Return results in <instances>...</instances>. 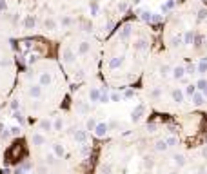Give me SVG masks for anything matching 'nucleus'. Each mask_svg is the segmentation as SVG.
Returning <instances> with one entry per match:
<instances>
[{"label":"nucleus","mask_w":207,"mask_h":174,"mask_svg":"<svg viewBox=\"0 0 207 174\" xmlns=\"http://www.w3.org/2000/svg\"><path fill=\"white\" fill-rule=\"evenodd\" d=\"M93 133H95V136H96V138H105V136H107V133H109V125H107L105 122H98Z\"/></svg>","instance_id":"1"},{"label":"nucleus","mask_w":207,"mask_h":174,"mask_svg":"<svg viewBox=\"0 0 207 174\" xmlns=\"http://www.w3.org/2000/svg\"><path fill=\"white\" fill-rule=\"evenodd\" d=\"M145 111H147V109H145V105H144V103L136 105V109H135V111L131 113V122H133V123L140 122V120H142V116L145 114Z\"/></svg>","instance_id":"2"},{"label":"nucleus","mask_w":207,"mask_h":174,"mask_svg":"<svg viewBox=\"0 0 207 174\" xmlns=\"http://www.w3.org/2000/svg\"><path fill=\"white\" fill-rule=\"evenodd\" d=\"M75 58H76V53H75L71 47H64L62 49V60L65 62V64H73Z\"/></svg>","instance_id":"3"},{"label":"nucleus","mask_w":207,"mask_h":174,"mask_svg":"<svg viewBox=\"0 0 207 174\" xmlns=\"http://www.w3.org/2000/svg\"><path fill=\"white\" fill-rule=\"evenodd\" d=\"M171 76L174 80H182L186 76V67L184 65H176V67H171Z\"/></svg>","instance_id":"4"},{"label":"nucleus","mask_w":207,"mask_h":174,"mask_svg":"<svg viewBox=\"0 0 207 174\" xmlns=\"http://www.w3.org/2000/svg\"><path fill=\"white\" fill-rule=\"evenodd\" d=\"M171 98H173V102L182 103V102H184V98H186V95H184V89H180V87L173 89V91H171Z\"/></svg>","instance_id":"5"},{"label":"nucleus","mask_w":207,"mask_h":174,"mask_svg":"<svg viewBox=\"0 0 207 174\" xmlns=\"http://www.w3.org/2000/svg\"><path fill=\"white\" fill-rule=\"evenodd\" d=\"M87 96H89V102H91V103H98V100H100V96H102V91L96 89V87H91Z\"/></svg>","instance_id":"6"},{"label":"nucleus","mask_w":207,"mask_h":174,"mask_svg":"<svg viewBox=\"0 0 207 174\" xmlns=\"http://www.w3.org/2000/svg\"><path fill=\"white\" fill-rule=\"evenodd\" d=\"M31 143L37 145V147H40V145L45 143V136L42 134V133H33V134H31Z\"/></svg>","instance_id":"7"},{"label":"nucleus","mask_w":207,"mask_h":174,"mask_svg":"<svg viewBox=\"0 0 207 174\" xmlns=\"http://www.w3.org/2000/svg\"><path fill=\"white\" fill-rule=\"evenodd\" d=\"M38 129L44 131V133H49V131H53V122L51 120H47V118H44L38 122Z\"/></svg>","instance_id":"8"},{"label":"nucleus","mask_w":207,"mask_h":174,"mask_svg":"<svg viewBox=\"0 0 207 174\" xmlns=\"http://www.w3.org/2000/svg\"><path fill=\"white\" fill-rule=\"evenodd\" d=\"M124 62H125L124 56L111 58V60H109V69H118V67H122V65H124Z\"/></svg>","instance_id":"9"},{"label":"nucleus","mask_w":207,"mask_h":174,"mask_svg":"<svg viewBox=\"0 0 207 174\" xmlns=\"http://www.w3.org/2000/svg\"><path fill=\"white\" fill-rule=\"evenodd\" d=\"M147 47H149V44H147L145 38H138V40H135V44H133V49L135 51H145Z\"/></svg>","instance_id":"10"},{"label":"nucleus","mask_w":207,"mask_h":174,"mask_svg":"<svg viewBox=\"0 0 207 174\" xmlns=\"http://www.w3.org/2000/svg\"><path fill=\"white\" fill-rule=\"evenodd\" d=\"M191 102H193V105H196V107H200V105H204L205 103V98H204V95L202 93H194L193 96H191Z\"/></svg>","instance_id":"11"},{"label":"nucleus","mask_w":207,"mask_h":174,"mask_svg":"<svg viewBox=\"0 0 207 174\" xmlns=\"http://www.w3.org/2000/svg\"><path fill=\"white\" fill-rule=\"evenodd\" d=\"M51 82H53V78H51L49 73H42L40 78H38V85H40V87H47Z\"/></svg>","instance_id":"12"},{"label":"nucleus","mask_w":207,"mask_h":174,"mask_svg":"<svg viewBox=\"0 0 207 174\" xmlns=\"http://www.w3.org/2000/svg\"><path fill=\"white\" fill-rule=\"evenodd\" d=\"M29 96L31 98H40L42 96V87L38 83H33V85L29 87Z\"/></svg>","instance_id":"13"},{"label":"nucleus","mask_w":207,"mask_h":174,"mask_svg":"<svg viewBox=\"0 0 207 174\" xmlns=\"http://www.w3.org/2000/svg\"><path fill=\"white\" fill-rule=\"evenodd\" d=\"M53 154L57 158H64L65 156V149H64L62 143H53Z\"/></svg>","instance_id":"14"},{"label":"nucleus","mask_w":207,"mask_h":174,"mask_svg":"<svg viewBox=\"0 0 207 174\" xmlns=\"http://www.w3.org/2000/svg\"><path fill=\"white\" fill-rule=\"evenodd\" d=\"M44 27H45L47 31H55V29L58 27V22L55 18H45L44 20Z\"/></svg>","instance_id":"15"},{"label":"nucleus","mask_w":207,"mask_h":174,"mask_svg":"<svg viewBox=\"0 0 207 174\" xmlns=\"http://www.w3.org/2000/svg\"><path fill=\"white\" fill-rule=\"evenodd\" d=\"M184 42H182V33H178V35H173L171 38H169V45L171 47H178V45H182Z\"/></svg>","instance_id":"16"},{"label":"nucleus","mask_w":207,"mask_h":174,"mask_svg":"<svg viewBox=\"0 0 207 174\" xmlns=\"http://www.w3.org/2000/svg\"><path fill=\"white\" fill-rule=\"evenodd\" d=\"M89 51H91V44L89 42H80L78 44V49H76L78 55H87Z\"/></svg>","instance_id":"17"},{"label":"nucleus","mask_w":207,"mask_h":174,"mask_svg":"<svg viewBox=\"0 0 207 174\" xmlns=\"http://www.w3.org/2000/svg\"><path fill=\"white\" fill-rule=\"evenodd\" d=\"M24 25H25L27 29H35V25H37V18H35L33 15H27V17L24 18Z\"/></svg>","instance_id":"18"},{"label":"nucleus","mask_w":207,"mask_h":174,"mask_svg":"<svg viewBox=\"0 0 207 174\" xmlns=\"http://www.w3.org/2000/svg\"><path fill=\"white\" fill-rule=\"evenodd\" d=\"M182 42H184L186 45H191V44L194 42V33H193V31H186V33L182 35Z\"/></svg>","instance_id":"19"},{"label":"nucleus","mask_w":207,"mask_h":174,"mask_svg":"<svg viewBox=\"0 0 207 174\" xmlns=\"http://www.w3.org/2000/svg\"><path fill=\"white\" fill-rule=\"evenodd\" d=\"M196 73H198V75H205V73H207V56L202 58V60H200V64L196 65Z\"/></svg>","instance_id":"20"},{"label":"nucleus","mask_w":207,"mask_h":174,"mask_svg":"<svg viewBox=\"0 0 207 174\" xmlns=\"http://www.w3.org/2000/svg\"><path fill=\"white\" fill-rule=\"evenodd\" d=\"M173 161H174V165H176L178 169H182V167L186 165V156L184 154H174L173 156Z\"/></svg>","instance_id":"21"},{"label":"nucleus","mask_w":207,"mask_h":174,"mask_svg":"<svg viewBox=\"0 0 207 174\" xmlns=\"http://www.w3.org/2000/svg\"><path fill=\"white\" fill-rule=\"evenodd\" d=\"M76 109H78V113H84V114H87V113L91 111V105H89L87 102H76Z\"/></svg>","instance_id":"22"},{"label":"nucleus","mask_w":207,"mask_h":174,"mask_svg":"<svg viewBox=\"0 0 207 174\" xmlns=\"http://www.w3.org/2000/svg\"><path fill=\"white\" fill-rule=\"evenodd\" d=\"M96 118L95 116H91V118H87L85 120V131H95V127H96Z\"/></svg>","instance_id":"23"},{"label":"nucleus","mask_w":207,"mask_h":174,"mask_svg":"<svg viewBox=\"0 0 207 174\" xmlns=\"http://www.w3.org/2000/svg\"><path fill=\"white\" fill-rule=\"evenodd\" d=\"M75 140L80 141V143H85L87 141V131H75Z\"/></svg>","instance_id":"24"},{"label":"nucleus","mask_w":207,"mask_h":174,"mask_svg":"<svg viewBox=\"0 0 207 174\" xmlns=\"http://www.w3.org/2000/svg\"><path fill=\"white\" fill-rule=\"evenodd\" d=\"M196 93V85L194 83H187L186 89H184V95H187V96H193Z\"/></svg>","instance_id":"25"},{"label":"nucleus","mask_w":207,"mask_h":174,"mask_svg":"<svg viewBox=\"0 0 207 174\" xmlns=\"http://www.w3.org/2000/svg\"><path fill=\"white\" fill-rule=\"evenodd\" d=\"M154 149H156L158 153H164V151H167V143L164 140H158V141L154 143Z\"/></svg>","instance_id":"26"},{"label":"nucleus","mask_w":207,"mask_h":174,"mask_svg":"<svg viewBox=\"0 0 207 174\" xmlns=\"http://www.w3.org/2000/svg\"><path fill=\"white\" fill-rule=\"evenodd\" d=\"M194 85H196V91H198V93H202V91L207 87V80H205V78H200Z\"/></svg>","instance_id":"27"},{"label":"nucleus","mask_w":207,"mask_h":174,"mask_svg":"<svg viewBox=\"0 0 207 174\" xmlns=\"http://www.w3.org/2000/svg\"><path fill=\"white\" fill-rule=\"evenodd\" d=\"M62 129H64V120L62 118H57L53 122V131H62Z\"/></svg>","instance_id":"28"},{"label":"nucleus","mask_w":207,"mask_h":174,"mask_svg":"<svg viewBox=\"0 0 207 174\" xmlns=\"http://www.w3.org/2000/svg\"><path fill=\"white\" fill-rule=\"evenodd\" d=\"M144 167L145 169H153L154 167V161H153L151 156H144Z\"/></svg>","instance_id":"29"},{"label":"nucleus","mask_w":207,"mask_h":174,"mask_svg":"<svg viewBox=\"0 0 207 174\" xmlns=\"http://www.w3.org/2000/svg\"><path fill=\"white\" fill-rule=\"evenodd\" d=\"M164 141L167 143V147H174V145L178 143V138H174V136H167Z\"/></svg>","instance_id":"30"},{"label":"nucleus","mask_w":207,"mask_h":174,"mask_svg":"<svg viewBox=\"0 0 207 174\" xmlns=\"http://www.w3.org/2000/svg\"><path fill=\"white\" fill-rule=\"evenodd\" d=\"M149 96H151V98H160V96H162V89H158V87L151 89V91H149Z\"/></svg>","instance_id":"31"},{"label":"nucleus","mask_w":207,"mask_h":174,"mask_svg":"<svg viewBox=\"0 0 207 174\" xmlns=\"http://www.w3.org/2000/svg\"><path fill=\"white\" fill-rule=\"evenodd\" d=\"M160 75L164 78H167L171 75V67H169V65H162V67H160Z\"/></svg>","instance_id":"32"},{"label":"nucleus","mask_w":207,"mask_h":174,"mask_svg":"<svg viewBox=\"0 0 207 174\" xmlns=\"http://www.w3.org/2000/svg\"><path fill=\"white\" fill-rule=\"evenodd\" d=\"M207 18V9L205 7H202V9H198V22H202V20Z\"/></svg>","instance_id":"33"},{"label":"nucleus","mask_w":207,"mask_h":174,"mask_svg":"<svg viewBox=\"0 0 207 174\" xmlns=\"http://www.w3.org/2000/svg\"><path fill=\"white\" fill-rule=\"evenodd\" d=\"M174 7V0H167L166 4L162 6V11H169V9H173Z\"/></svg>","instance_id":"34"},{"label":"nucleus","mask_w":207,"mask_h":174,"mask_svg":"<svg viewBox=\"0 0 207 174\" xmlns=\"http://www.w3.org/2000/svg\"><path fill=\"white\" fill-rule=\"evenodd\" d=\"M129 37H131V29H129V27H125L124 31L120 33V38H122V40H125V38H129Z\"/></svg>","instance_id":"35"},{"label":"nucleus","mask_w":207,"mask_h":174,"mask_svg":"<svg viewBox=\"0 0 207 174\" xmlns=\"http://www.w3.org/2000/svg\"><path fill=\"white\" fill-rule=\"evenodd\" d=\"M186 75H196V65H194V64L189 65V67H186Z\"/></svg>","instance_id":"36"},{"label":"nucleus","mask_w":207,"mask_h":174,"mask_svg":"<svg viewBox=\"0 0 207 174\" xmlns=\"http://www.w3.org/2000/svg\"><path fill=\"white\" fill-rule=\"evenodd\" d=\"M60 22H62V25H71V24H73V18H71V17H62Z\"/></svg>","instance_id":"37"},{"label":"nucleus","mask_w":207,"mask_h":174,"mask_svg":"<svg viewBox=\"0 0 207 174\" xmlns=\"http://www.w3.org/2000/svg\"><path fill=\"white\" fill-rule=\"evenodd\" d=\"M122 96L120 95H116V93H113V95H109V102H120Z\"/></svg>","instance_id":"38"},{"label":"nucleus","mask_w":207,"mask_h":174,"mask_svg":"<svg viewBox=\"0 0 207 174\" xmlns=\"http://www.w3.org/2000/svg\"><path fill=\"white\" fill-rule=\"evenodd\" d=\"M109 102V95L107 93H102V96H100V100H98V103H107Z\"/></svg>","instance_id":"39"},{"label":"nucleus","mask_w":207,"mask_h":174,"mask_svg":"<svg viewBox=\"0 0 207 174\" xmlns=\"http://www.w3.org/2000/svg\"><path fill=\"white\" fill-rule=\"evenodd\" d=\"M142 18L145 22H153V13H142Z\"/></svg>","instance_id":"40"},{"label":"nucleus","mask_w":207,"mask_h":174,"mask_svg":"<svg viewBox=\"0 0 207 174\" xmlns=\"http://www.w3.org/2000/svg\"><path fill=\"white\" fill-rule=\"evenodd\" d=\"M45 163L53 165V163H55V154H47V156H45Z\"/></svg>","instance_id":"41"},{"label":"nucleus","mask_w":207,"mask_h":174,"mask_svg":"<svg viewBox=\"0 0 207 174\" xmlns=\"http://www.w3.org/2000/svg\"><path fill=\"white\" fill-rule=\"evenodd\" d=\"M104 172H105V174H111V172H113V165H111V163L104 165Z\"/></svg>","instance_id":"42"},{"label":"nucleus","mask_w":207,"mask_h":174,"mask_svg":"<svg viewBox=\"0 0 207 174\" xmlns=\"http://www.w3.org/2000/svg\"><path fill=\"white\" fill-rule=\"evenodd\" d=\"M107 125H109V131H111V129H116V127H118V122H116V120H111Z\"/></svg>","instance_id":"43"},{"label":"nucleus","mask_w":207,"mask_h":174,"mask_svg":"<svg viewBox=\"0 0 207 174\" xmlns=\"http://www.w3.org/2000/svg\"><path fill=\"white\" fill-rule=\"evenodd\" d=\"M125 9H127V4H125V2H120V4H118V11H120V13H124Z\"/></svg>","instance_id":"44"},{"label":"nucleus","mask_w":207,"mask_h":174,"mask_svg":"<svg viewBox=\"0 0 207 174\" xmlns=\"http://www.w3.org/2000/svg\"><path fill=\"white\" fill-rule=\"evenodd\" d=\"M96 13H98V6L93 2V4H91V15H96Z\"/></svg>","instance_id":"45"},{"label":"nucleus","mask_w":207,"mask_h":174,"mask_svg":"<svg viewBox=\"0 0 207 174\" xmlns=\"http://www.w3.org/2000/svg\"><path fill=\"white\" fill-rule=\"evenodd\" d=\"M133 96H135V93H133L131 89H127V91H125V95H124V98H127V100H129V98H133Z\"/></svg>","instance_id":"46"},{"label":"nucleus","mask_w":207,"mask_h":174,"mask_svg":"<svg viewBox=\"0 0 207 174\" xmlns=\"http://www.w3.org/2000/svg\"><path fill=\"white\" fill-rule=\"evenodd\" d=\"M7 9V4H6V0H0V11H6Z\"/></svg>","instance_id":"47"},{"label":"nucleus","mask_w":207,"mask_h":174,"mask_svg":"<svg viewBox=\"0 0 207 174\" xmlns=\"http://www.w3.org/2000/svg\"><path fill=\"white\" fill-rule=\"evenodd\" d=\"M11 134H13V136L20 134V129H18V127H11Z\"/></svg>","instance_id":"48"},{"label":"nucleus","mask_w":207,"mask_h":174,"mask_svg":"<svg viewBox=\"0 0 207 174\" xmlns=\"http://www.w3.org/2000/svg\"><path fill=\"white\" fill-rule=\"evenodd\" d=\"M15 118L18 120V123H24V116H22L20 113H15Z\"/></svg>","instance_id":"49"},{"label":"nucleus","mask_w":207,"mask_h":174,"mask_svg":"<svg viewBox=\"0 0 207 174\" xmlns=\"http://www.w3.org/2000/svg\"><path fill=\"white\" fill-rule=\"evenodd\" d=\"M154 129H156V125H154V123H151V125H147V131H149V133H154Z\"/></svg>","instance_id":"50"},{"label":"nucleus","mask_w":207,"mask_h":174,"mask_svg":"<svg viewBox=\"0 0 207 174\" xmlns=\"http://www.w3.org/2000/svg\"><path fill=\"white\" fill-rule=\"evenodd\" d=\"M202 156H204V158L207 160V145L204 147V149H202Z\"/></svg>","instance_id":"51"},{"label":"nucleus","mask_w":207,"mask_h":174,"mask_svg":"<svg viewBox=\"0 0 207 174\" xmlns=\"http://www.w3.org/2000/svg\"><path fill=\"white\" fill-rule=\"evenodd\" d=\"M11 109H13V111H17V109H18V103H17V102H13V103H11Z\"/></svg>","instance_id":"52"},{"label":"nucleus","mask_w":207,"mask_h":174,"mask_svg":"<svg viewBox=\"0 0 207 174\" xmlns=\"http://www.w3.org/2000/svg\"><path fill=\"white\" fill-rule=\"evenodd\" d=\"M38 172H40V174H45V167H38Z\"/></svg>","instance_id":"53"},{"label":"nucleus","mask_w":207,"mask_h":174,"mask_svg":"<svg viewBox=\"0 0 207 174\" xmlns=\"http://www.w3.org/2000/svg\"><path fill=\"white\" fill-rule=\"evenodd\" d=\"M198 174H207V172H205V169H204V167H200V171H198Z\"/></svg>","instance_id":"54"},{"label":"nucleus","mask_w":207,"mask_h":174,"mask_svg":"<svg viewBox=\"0 0 207 174\" xmlns=\"http://www.w3.org/2000/svg\"><path fill=\"white\" fill-rule=\"evenodd\" d=\"M202 95H204V98H207V87L204 89V91H202Z\"/></svg>","instance_id":"55"},{"label":"nucleus","mask_w":207,"mask_h":174,"mask_svg":"<svg viewBox=\"0 0 207 174\" xmlns=\"http://www.w3.org/2000/svg\"><path fill=\"white\" fill-rule=\"evenodd\" d=\"M169 174H180V172H178V171H171Z\"/></svg>","instance_id":"56"}]
</instances>
